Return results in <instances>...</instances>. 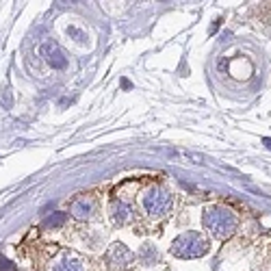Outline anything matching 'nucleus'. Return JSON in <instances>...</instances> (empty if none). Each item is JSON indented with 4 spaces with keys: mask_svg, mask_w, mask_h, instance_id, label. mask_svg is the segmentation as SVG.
Here are the masks:
<instances>
[{
    "mask_svg": "<svg viewBox=\"0 0 271 271\" xmlns=\"http://www.w3.org/2000/svg\"><path fill=\"white\" fill-rule=\"evenodd\" d=\"M263 143H265V146L271 150V139H269V137H265V139H263Z\"/></svg>",
    "mask_w": 271,
    "mask_h": 271,
    "instance_id": "obj_5",
    "label": "nucleus"
},
{
    "mask_svg": "<svg viewBox=\"0 0 271 271\" xmlns=\"http://www.w3.org/2000/svg\"><path fill=\"white\" fill-rule=\"evenodd\" d=\"M169 154H176V156L191 159L193 163H202V161H204V156H200V154H193V152H187V150H169Z\"/></svg>",
    "mask_w": 271,
    "mask_h": 271,
    "instance_id": "obj_3",
    "label": "nucleus"
},
{
    "mask_svg": "<svg viewBox=\"0 0 271 271\" xmlns=\"http://www.w3.org/2000/svg\"><path fill=\"white\" fill-rule=\"evenodd\" d=\"M63 221H65V215H63V213H57L54 217H48V219L43 221V228H57V225H61Z\"/></svg>",
    "mask_w": 271,
    "mask_h": 271,
    "instance_id": "obj_4",
    "label": "nucleus"
},
{
    "mask_svg": "<svg viewBox=\"0 0 271 271\" xmlns=\"http://www.w3.org/2000/svg\"><path fill=\"white\" fill-rule=\"evenodd\" d=\"M146 206H148V211L150 213H163L169 206V195L165 191H161V189H156V191H150V195L146 197Z\"/></svg>",
    "mask_w": 271,
    "mask_h": 271,
    "instance_id": "obj_2",
    "label": "nucleus"
},
{
    "mask_svg": "<svg viewBox=\"0 0 271 271\" xmlns=\"http://www.w3.org/2000/svg\"><path fill=\"white\" fill-rule=\"evenodd\" d=\"M204 221L215 234H219V237H228V234L234 230V225H237V219H234L228 211H221V209L206 211Z\"/></svg>",
    "mask_w": 271,
    "mask_h": 271,
    "instance_id": "obj_1",
    "label": "nucleus"
}]
</instances>
